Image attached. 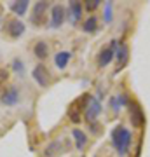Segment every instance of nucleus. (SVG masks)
<instances>
[{
    "label": "nucleus",
    "mask_w": 150,
    "mask_h": 157,
    "mask_svg": "<svg viewBox=\"0 0 150 157\" xmlns=\"http://www.w3.org/2000/svg\"><path fill=\"white\" fill-rule=\"evenodd\" d=\"M131 140H133L131 131L126 129L124 126L119 124V126H115V128L112 129V141H113V147H115L119 157H124L126 154H128L129 145H131Z\"/></svg>",
    "instance_id": "nucleus-1"
},
{
    "label": "nucleus",
    "mask_w": 150,
    "mask_h": 157,
    "mask_svg": "<svg viewBox=\"0 0 150 157\" xmlns=\"http://www.w3.org/2000/svg\"><path fill=\"white\" fill-rule=\"evenodd\" d=\"M68 148H70L68 140H54L45 147L44 154H45V157H56V155H60L61 152H67Z\"/></svg>",
    "instance_id": "nucleus-2"
},
{
    "label": "nucleus",
    "mask_w": 150,
    "mask_h": 157,
    "mask_svg": "<svg viewBox=\"0 0 150 157\" xmlns=\"http://www.w3.org/2000/svg\"><path fill=\"white\" fill-rule=\"evenodd\" d=\"M100 113H101V101L96 96H91L87 107H86V119L89 122H94L96 119L100 117Z\"/></svg>",
    "instance_id": "nucleus-3"
},
{
    "label": "nucleus",
    "mask_w": 150,
    "mask_h": 157,
    "mask_svg": "<svg viewBox=\"0 0 150 157\" xmlns=\"http://www.w3.org/2000/svg\"><path fill=\"white\" fill-rule=\"evenodd\" d=\"M115 51H117V40H112L110 45L105 47V49L100 52V56H98V65L101 68H105L106 65H110L112 59L115 58Z\"/></svg>",
    "instance_id": "nucleus-4"
},
{
    "label": "nucleus",
    "mask_w": 150,
    "mask_h": 157,
    "mask_svg": "<svg viewBox=\"0 0 150 157\" xmlns=\"http://www.w3.org/2000/svg\"><path fill=\"white\" fill-rule=\"evenodd\" d=\"M65 16H67V11H65V7L60 6V4H56L52 6L51 9V21H49V26L51 28H60L65 21Z\"/></svg>",
    "instance_id": "nucleus-5"
},
{
    "label": "nucleus",
    "mask_w": 150,
    "mask_h": 157,
    "mask_svg": "<svg viewBox=\"0 0 150 157\" xmlns=\"http://www.w3.org/2000/svg\"><path fill=\"white\" fill-rule=\"evenodd\" d=\"M47 9H49V4L47 2H37V4H33V11H32V16H30L32 23L33 25H42L45 19Z\"/></svg>",
    "instance_id": "nucleus-6"
},
{
    "label": "nucleus",
    "mask_w": 150,
    "mask_h": 157,
    "mask_svg": "<svg viewBox=\"0 0 150 157\" xmlns=\"http://www.w3.org/2000/svg\"><path fill=\"white\" fill-rule=\"evenodd\" d=\"M115 59H117V67H115V73H119L122 70L129 61V51H128V45L126 44H121L117 45V51H115Z\"/></svg>",
    "instance_id": "nucleus-7"
},
{
    "label": "nucleus",
    "mask_w": 150,
    "mask_h": 157,
    "mask_svg": "<svg viewBox=\"0 0 150 157\" xmlns=\"http://www.w3.org/2000/svg\"><path fill=\"white\" fill-rule=\"evenodd\" d=\"M19 91H17L16 86H11V87H7L6 93L2 94V105H6V107H14V105H17L19 103Z\"/></svg>",
    "instance_id": "nucleus-8"
},
{
    "label": "nucleus",
    "mask_w": 150,
    "mask_h": 157,
    "mask_svg": "<svg viewBox=\"0 0 150 157\" xmlns=\"http://www.w3.org/2000/svg\"><path fill=\"white\" fill-rule=\"evenodd\" d=\"M6 30L12 39H17V37H21V35L25 33L26 28H25V23H23L21 19H9L7 25H6Z\"/></svg>",
    "instance_id": "nucleus-9"
},
{
    "label": "nucleus",
    "mask_w": 150,
    "mask_h": 157,
    "mask_svg": "<svg viewBox=\"0 0 150 157\" xmlns=\"http://www.w3.org/2000/svg\"><path fill=\"white\" fill-rule=\"evenodd\" d=\"M67 16H68V21L70 23H79L80 17H82V4L80 2H70L68 4V9H67Z\"/></svg>",
    "instance_id": "nucleus-10"
},
{
    "label": "nucleus",
    "mask_w": 150,
    "mask_h": 157,
    "mask_svg": "<svg viewBox=\"0 0 150 157\" xmlns=\"http://www.w3.org/2000/svg\"><path fill=\"white\" fill-rule=\"evenodd\" d=\"M32 75H33L35 82H37L40 87H47V86H49V77H47V70H45L44 65H37V67L33 68Z\"/></svg>",
    "instance_id": "nucleus-11"
},
{
    "label": "nucleus",
    "mask_w": 150,
    "mask_h": 157,
    "mask_svg": "<svg viewBox=\"0 0 150 157\" xmlns=\"http://www.w3.org/2000/svg\"><path fill=\"white\" fill-rule=\"evenodd\" d=\"M129 110H131V115H129V119H131V124H133L134 128H140L141 124H143L145 117H143V113H141V108L134 103V101H129Z\"/></svg>",
    "instance_id": "nucleus-12"
},
{
    "label": "nucleus",
    "mask_w": 150,
    "mask_h": 157,
    "mask_svg": "<svg viewBox=\"0 0 150 157\" xmlns=\"http://www.w3.org/2000/svg\"><path fill=\"white\" fill-rule=\"evenodd\" d=\"M110 105H112V110L119 113L124 105H129V100H128V96H126V94H119V96L110 98Z\"/></svg>",
    "instance_id": "nucleus-13"
},
{
    "label": "nucleus",
    "mask_w": 150,
    "mask_h": 157,
    "mask_svg": "<svg viewBox=\"0 0 150 157\" xmlns=\"http://www.w3.org/2000/svg\"><path fill=\"white\" fill-rule=\"evenodd\" d=\"M70 58H72V54H70L68 51H61V52H58L54 56V65L60 68V70H65L68 61H70Z\"/></svg>",
    "instance_id": "nucleus-14"
},
{
    "label": "nucleus",
    "mask_w": 150,
    "mask_h": 157,
    "mask_svg": "<svg viewBox=\"0 0 150 157\" xmlns=\"http://www.w3.org/2000/svg\"><path fill=\"white\" fill-rule=\"evenodd\" d=\"M72 136H73V140H75V147H77L79 150H82L84 147H86V143H87V136H86V133H84L82 129L73 128Z\"/></svg>",
    "instance_id": "nucleus-15"
},
{
    "label": "nucleus",
    "mask_w": 150,
    "mask_h": 157,
    "mask_svg": "<svg viewBox=\"0 0 150 157\" xmlns=\"http://www.w3.org/2000/svg\"><path fill=\"white\" fill-rule=\"evenodd\" d=\"M28 6H30V2L28 0H21V2H11L9 7H11V11L16 14V16H23L25 12H26Z\"/></svg>",
    "instance_id": "nucleus-16"
},
{
    "label": "nucleus",
    "mask_w": 150,
    "mask_h": 157,
    "mask_svg": "<svg viewBox=\"0 0 150 157\" xmlns=\"http://www.w3.org/2000/svg\"><path fill=\"white\" fill-rule=\"evenodd\" d=\"M33 52L35 56L39 58V59H44V58H47V52H49V47H47V44L45 42H37L33 47Z\"/></svg>",
    "instance_id": "nucleus-17"
},
{
    "label": "nucleus",
    "mask_w": 150,
    "mask_h": 157,
    "mask_svg": "<svg viewBox=\"0 0 150 157\" xmlns=\"http://www.w3.org/2000/svg\"><path fill=\"white\" fill-rule=\"evenodd\" d=\"M96 28H98V19H96V16H89L84 21V32L91 33V32H96Z\"/></svg>",
    "instance_id": "nucleus-18"
},
{
    "label": "nucleus",
    "mask_w": 150,
    "mask_h": 157,
    "mask_svg": "<svg viewBox=\"0 0 150 157\" xmlns=\"http://www.w3.org/2000/svg\"><path fill=\"white\" fill-rule=\"evenodd\" d=\"M12 68H14V72H16L17 75H23V73H25V63H23L19 58H16V59L12 61Z\"/></svg>",
    "instance_id": "nucleus-19"
},
{
    "label": "nucleus",
    "mask_w": 150,
    "mask_h": 157,
    "mask_svg": "<svg viewBox=\"0 0 150 157\" xmlns=\"http://www.w3.org/2000/svg\"><path fill=\"white\" fill-rule=\"evenodd\" d=\"M103 16H105V23H112V2H105V12H103Z\"/></svg>",
    "instance_id": "nucleus-20"
},
{
    "label": "nucleus",
    "mask_w": 150,
    "mask_h": 157,
    "mask_svg": "<svg viewBox=\"0 0 150 157\" xmlns=\"http://www.w3.org/2000/svg\"><path fill=\"white\" fill-rule=\"evenodd\" d=\"M86 7H87V11H94L96 7H100V0H91L86 4Z\"/></svg>",
    "instance_id": "nucleus-21"
}]
</instances>
